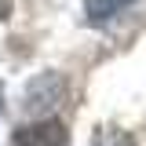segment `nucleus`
Here are the masks:
<instances>
[{
  "mask_svg": "<svg viewBox=\"0 0 146 146\" xmlns=\"http://www.w3.org/2000/svg\"><path fill=\"white\" fill-rule=\"evenodd\" d=\"M7 146H70V131L62 121H40V124L18 128Z\"/></svg>",
  "mask_w": 146,
  "mask_h": 146,
  "instance_id": "obj_1",
  "label": "nucleus"
},
{
  "mask_svg": "<svg viewBox=\"0 0 146 146\" xmlns=\"http://www.w3.org/2000/svg\"><path fill=\"white\" fill-rule=\"evenodd\" d=\"M131 4H139V0H84V11H88L91 22H106V18L121 15L124 7H131Z\"/></svg>",
  "mask_w": 146,
  "mask_h": 146,
  "instance_id": "obj_2",
  "label": "nucleus"
}]
</instances>
